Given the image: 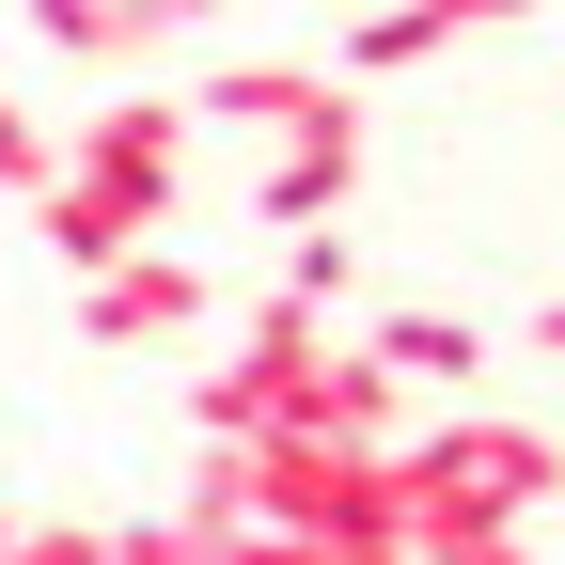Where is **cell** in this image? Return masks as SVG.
<instances>
[{
    "instance_id": "1",
    "label": "cell",
    "mask_w": 565,
    "mask_h": 565,
    "mask_svg": "<svg viewBox=\"0 0 565 565\" xmlns=\"http://www.w3.org/2000/svg\"><path fill=\"white\" fill-rule=\"evenodd\" d=\"M173 189H189V110L173 95H126V110H95L79 141H63V189L32 204V221H47V252L79 282H110L126 252H158Z\"/></svg>"
},
{
    "instance_id": "2",
    "label": "cell",
    "mask_w": 565,
    "mask_h": 565,
    "mask_svg": "<svg viewBox=\"0 0 565 565\" xmlns=\"http://www.w3.org/2000/svg\"><path fill=\"white\" fill-rule=\"evenodd\" d=\"M393 503H408V550L424 534H519L534 503H565V456L534 424H440L424 456H393Z\"/></svg>"
},
{
    "instance_id": "3",
    "label": "cell",
    "mask_w": 565,
    "mask_h": 565,
    "mask_svg": "<svg viewBox=\"0 0 565 565\" xmlns=\"http://www.w3.org/2000/svg\"><path fill=\"white\" fill-rule=\"evenodd\" d=\"M362 158H377V141H362V95H330L315 126H282V141H267V173H252V204H267L282 236H330L345 204H362Z\"/></svg>"
},
{
    "instance_id": "4",
    "label": "cell",
    "mask_w": 565,
    "mask_h": 565,
    "mask_svg": "<svg viewBox=\"0 0 565 565\" xmlns=\"http://www.w3.org/2000/svg\"><path fill=\"white\" fill-rule=\"evenodd\" d=\"M393 408H408V377L377 362V345H315V362H299V393H282V424H267V440H330V456H377L393 440Z\"/></svg>"
},
{
    "instance_id": "5",
    "label": "cell",
    "mask_w": 565,
    "mask_h": 565,
    "mask_svg": "<svg viewBox=\"0 0 565 565\" xmlns=\"http://www.w3.org/2000/svg\"><path fill=\"white\" fill-rule=\"evenodd\" d=\"M79 330L95 345H189L204 330V267L189 252H126L110 282H79Z\"/></svg>"
},
{
    "instance_id": "6",
    "label": "cell",
    "mask_w": 565,
    "mask_h": 565,
    "mask_svg": "<svg viewBox=\"0 0 565 565\" xmlns=\"http://www.w3.org/2000/svg\"><path fill=\"white\" fill-rule=\"evenodd\" d=\"M345 79L330 63H299V47H236V63H204V95H189V126H315Z\"/></svg>"
},
{
    "instance_id": "7",
    "label": "cell",
    "mask_w": 565,
    "mask_h": 565,
    "mask_svg": "<svg viewBox=\"0 0 565 565\" xmlns=\"http://www.w3.org/2000/svg\"><path fill=\"white\" fill-rule=\"evenodd\" d=\"M393 377H487V315H440V299H408V315H377L362 330Z\"/></svg>"
},
{
    "instance_id": "8",
    "label": "cell",
    "mask_w": 565,
    "mask_h": 565,
    "mask_svg": "<svg viewBox=\"0 0 565 565\" xmlns=\"http://www.w3.org/2000/svg\"><path fill=\"white\" fill-rule=\"evenodd\" d=\"M63 63H141V47H173V17H158V0H47V17H32Z\"/></svg>"
},
{
    "instance_id": "9",
    "label": "cell",
    "mask_w": 565,
    "mask_h": 565,
    "mask_svg": "<svg viewBox=\"0 0 565 565\" xmlns=\"http://www.w3.org/2000/svg\"><path fill=\"white\" fill-rule=\"evenodd\" d=\"M471 32V0H424V17H362V32H345V63H330V79H393V63H440Z\"/></svg>"
},
{
    "instance_id": "10",
    "label": "cell",
    "mask_w": 565,
    "mask_h": 565,
    "mask_svg": "<svg viewBox=\"0 0 565 565\" xmlns=\"http://www.w3.org/2000/svg\"><path fill=\"white\" fill-rule=\"evenodd\" d=\"M0 189H17V204H47V189H63V141H47L17 95H0Z\"/></svg>"
},
{
    "instance_id": "11",
    "label": "cell",
    "mask_w": 565,
    "mask_h": 565,
    "mask_svg": "<svg viewBox=\"0 0 565 565\" xmlns=\"http://www.w3.org/2000/svg\"><path fill=\"white\" fill-rule=\"evenodd\" d=\"M17 565H126L110 519H17Z\"/></svg>"
},
{
    "instance_id": "12",
    "label": "cell",
    "mask_w": 565,
    "mask_h": 565,
    "mask_svg": "<svg viewBox=\"0 0 565 565\" xmlns=\"http://www.w3.org/2000/svg\"><path fill=\"white\" fill-rule=\"evenodd\" d=\"M345 299V236H299V252H282V315H330Z\"/></svg>"
},
{
    "instance_id": "13",
    "label": "cell",
    "mask_w": 565,
    "mask_h": 565,
    "mask_svg": "<svg viewBox=\"0 0 565 565\" xmlns=\"http://www.w3.org/2000/svg\"><path fill=\"white\" fill-rule=\"evenodd\" d=\"M126 565H204V534H189V519H141V534H126Z\"/></svg>"
},
{
    "instance_id": "14",
    "label": "cell",
    "mask_w": 565,
    "mask_h": 565,
    "mask_svg": "<svg viewBox=\"0 0 565 565\" xmlns=\"http://www.w3.org/2000/svg\"><path fill=\"white\" fill-rule=\"evenodd\" d=\"M534 362H565V299H534Z\"/></svg>"
},
{
    "instance_id": "15",
    "label": "cell",
    "mask_w": 565,
    "mask_h": 565,
    "mask_svg": "<svg viewBox=\"0 0 565 565\" xmlns=\"http://www.w3.org/2000/svg\"><path fill=\"white\" fill-rule=\"evenodd\" d=\"M0 565H17V519H0Z\"/></svg>"
}]
</instances>
